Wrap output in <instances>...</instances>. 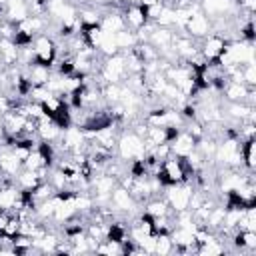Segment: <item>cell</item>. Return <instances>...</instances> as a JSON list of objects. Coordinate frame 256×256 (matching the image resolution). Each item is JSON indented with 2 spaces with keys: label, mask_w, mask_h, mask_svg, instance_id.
I'll list each match as a JSON object with an SVG mask.
<instances>
[{
  "label": "cell",
  "mask_w": 256,
  "mask_h": 256,
  "mask_svg": "<svg viewBox=\"0 0 256 256\" xmlns=\"http://www.w3.org/2000/svg\"><path fill=\"white\" fill-rule=\"evenodd\" d=\"M174 252V242L170 238V234H156V244H154V254L166 256Z\"/></svg>",
  "instance_id": "cell-5"
},
{
  "label": "cell",
  "mask_w": 256,
  "mask_h": 256,
  "mask_svg": "<svg viewBox=\"0 0 256 256\" xmlns=\"http://www.w3.org/2000/svg\"><path fill=\"white\" fill-rule=\"evenodd\" d=\"M256 88V86H246V84H240V82H226V86L222 88L220 94H224V98L228 102H246V96L248 92Z\"/></svg>",
  "instance_id": "cell-3"
},
{
  "label": "cell",
  "mask_w": 256,
  "mask_h": 256,
  "mask_svg": "<svg viewBox=\"0 0 256 256\" xmlns=\"http://www.w3.org/2000/svg\"><path fill=\"white\" fill-rule=\"evenodd\" d=\"M114 40H116V46H118L120 50H128V48H132V46L138 44L136 32L130 30V28H124V30L116 32V34H114Z\"/></svg>",
  "instance_id": "cell-4"
},
{
  "label": "cell",
  "mask_w": 256,
  "mask_h": 256,
  "mask_svg": "<svg viewBox=\"0 0 256 256\" xmlns=\"http://www.w3.org/2000/svg\"><path fill=\"white\" fill-rule=\"evenodd\" d=\"M242 82L246 86H256V66L254 62H248L242 66Z\"/></svg>",
  "instance_id": "cell-6"
},
{
  "label": "cell",
  "mask_w": 256,
  "mask_h": 256,
  "mask_svg": "<svg viewBox=\"0 0 256 256\" xmlns=\"http://www.w3.org/2000/svg\"><path fill=\"white\" fill-rule=\"evenodd\" d=\"M196 144H198V140H196L190 132H186V130L182 128V132L170 142L172 156H176V158H186V156H190V154L196 150Z\"/></svg>",
  "instance_id": "cell-2"
},
{
  "label": "cell",
  "mask_w": 256,
  "mask_h": 256,
  "mask_svg": "<svg viewBox=\"0 0 256 256\" xmlns=\"http://www.w3.org/2000/svg\"><path fill=\"white\" fill-rule=\"evenodd\" d=\"M2 22H4V14H0V24H2Z\"/></svg>",
  "instance_id": "cell-7"
},
{
  "label": "cell",
  "mask_w": 256,
  "mask_h": 256,
  "mask_svg": "<svg viewBox=\"0 0 256 256\" xmlns=\"http://www.w3.org/2000/svg\"><path fill=\"white\" fill-rule=\"evenodd\" d=\"M226 44H228V38L224 34L210 32L206 38H202L198 48H200V54L204 56V60H214V58H218L224 52Z\"/></svg>",
  "instance_id": "cell-1"
},
{
  "label": "cell",
  "mask_w": 256,
  "mask_h": 256,
  "mask_svg": "<svg viewBox=\"0 0 256 256\" xmlns=\"http://www.w3.org/2000/svg\"><path fill=\"white\" fill-rule=\"evenodd\" d=\"M0 14H4V6L2 4H0Z\"/></svg>",
  "instance_id": "cell-8"
}]
</instances>
